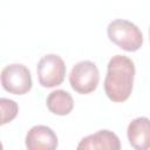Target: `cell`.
I'll return each mask as SVG.
<instances>
[{
    "label": "cell",
    "mask_w": 150,
    "mask_h": 150,
    "mask_svg": "<svg viewBox=\"0 0 150 150\" xmlns=\"http://www.w3.org/2000/svg\"><path fill=\"white\" fill-rule=\"evenodd\" d=\"M1 84L4 89L14 95H23L32 88L29 69L21 63H12L1 70Z\"/></svg>",
    "instance_id": "cell-4"
},
{
    "label": "cell",
    "mask_w": 150,
    "mask_h": 150,
    "mask_svg": "<svg viewBox=\"0 0 150 150\" xmlns=\"http://www.w3.org/2000/svg\"><path fill=\"white\" fill-rule=\"evenodd\" d=\"M135 77L134 62L125 55H115L108 63L104 79V91L112 102H124L129 98Z\"/></svg>",
    "instance_id": "cell-1"
},
{
    "label": "cell",
    "mask_w": 150,
    "mask_h": 150,
    "mask_svg": "<svg viewBox=\"0 0 150 150\" xmlns=\"http://www.w3.org/2000/svg\"><path fill=\"white\" fill-rule=\"evenodd\" d=\"M149 39H150V28H149Z\"/></svg>",
    "instance_id": "cell-11"
},
{
    "label": "cell",
    "mask_w": 150,
    "mask_h": 150,
    "mask_svg": "<svg viewBox=\"0 0 150 150\" xmlns=\"http://www.w3.org/2000/svg\"><path fill=\"white\" fill-rule=\"evenodd\" d=\"M0 107H1V124H6L15 118L19 111V107L15 101L9 98H0Z\"/></svg>",
    "instance_id": "cell-10"
},
{
    "label": "cell",
    "mask_w": 150,
    "mask_h": 150,
    "mask_svg": "<svg viewBox=\"0 0 150 150\" xmlns=\"http://www.w3.org/2000/svg\"><path fill=\"white\" fill-rule=\"evenodd\" d=\"M47 108L55 115H68L74 108V100L71 95L62 89L52 91L47 97Z\"/></svg>",
    "instance_id": "cell-9"
},
{
    "label": "cell",
    "mask_w": 150,
    "mask_h": 150,
    "mask_svg": "<svg viewBox=\"0 0 150 150\" xmlns=\"http://www.w3.org/2000/svg\"><path fill=\"white\" fill-rule=\"evenodd\" d=\"M98 81L100 71L96 64L88 60L77 62L69 74V83L79 94H89L94 91Z\"/></svg>",
    "instance_id": "cell-3"
},
{
    "label": "cell",
    "mask_w": 150,
    "mask_h": 150,
    "mask_svg": "<svg viewBox=\"0 0 150 150\" xmlns=\"http://www.w3.org/2000/svg\"><path fill=\"white\" fill-rule=\"evenodd\" d=\"M79 150H88V149H109V150H118L121 149V143L118 137L110 130H100L93 135L83 137L77 145Z\"/></svg>",
    "instance_id": "cell-8"
},
{
    "label": "cell",
    "mask_w": 150,
    "mask_h": 150,
    "mask_svg": "<svg viewBox=\"0 0 150 150\" xmlns=\"http://www.w3.org/2000/svg\"><path fill=\"white\" fill-rule=\"evenodd\" d=\"M26 146L29 150H54L57 148V136L47 125H35L26 135Z\"/></svg>",
    "instance_id": "cell-6"
},
{
    "label": "cell",
    "mask_w": 150,
    "mask_h": 150,
    "mask_svg": "<svg viewBox=\"0 0 150 150\" xmlns=\"http://www.w3.org/2000/svg\"><path fill=\"white\" fill-rule=\"evenodd\" d=\"M108 38L116 46L127 52H136L142 47L143 35L139 28L123 19H116L111 21L107 27Z\"/></svg>",
    "instance_id": "cell-2"
},
{
    "label": "cell",
    "mask_w": 150,
    "mask_h": 150,
    "mask_svg": "<svg viewBox=\"0 0 150 150\" xmlns=\"http://www.w3.org/2000/svg\"><path fill=\"white\" fill-rule=\"evenodd\" d=\"M127 135L134 149H150V120L148 117H137L132 120L128 125Z\"/></svg>",
    "instance_id": "cell-7"
},
{
    "label": "cell",
    "mask_w": 150,
    "mask_h": 150,
    "mask_svg": "<svg viewBox=\"0 0 150 150\" xmlns=\"http://www.w3.org/2000/svg\"><path fill=\"white\" fill-rule=\"evenodd\" d=\"M36 74L39 83L42 87L53 88L63 82L66 75V64L59 55L47 54L39 61Z\"/></svg>",
    "instance_id": "cell-5"
}]
</instances>
